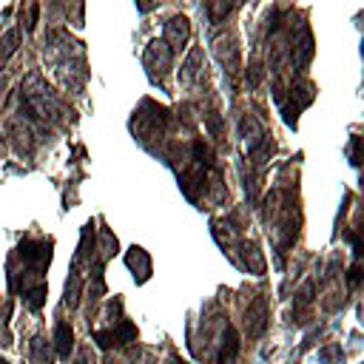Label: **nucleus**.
<instances>
[{
	"instance_id": "9",
	"label": "nucleus",
	"mask_w": 364,
	"mask_h": 364,
	"mask_svg": "<svg viewBox=\"0 0 364 364\" xmlns=\"http://www.w3.org/2000/svg\"><path fill=\"white\" fill-rule=\"evenodd\" d=\"M0 344H3V347H9V344H11V333L6 330V324H3V321H0Z\"/></svg>"
},
{
	"instance_id": "1",
	"label": "nucleus",
	"mask_w": 364,
	"mask_h": 364,
	"mask_svg": "<svg viewBox=\"0 0 364 364\" xmlns=\"http://www.w3.org/2000/svg\"><path fill=\"white\" fill-rule=\"evenodd\" d=\"M245 327H247V336H262L264 327H267V299L264 296H256L245 313Z\"/></svg>"
},
{
	"instance_id": "11",
	"label": "nucleus",
	"mask_w": 364,
	"mask_h": 364,
	"mask_svg": "<svg viewBox=\"0 0 364 364\" xmlns=\"http://www.w3.org/2000/svg\"><path fill=\"white\" fill-rule=\"evenodd\" d=\"M105 364H122V361H117V358H105Z\"/></svg>"
},
{
	"instance_id": "10",
	"label": "nucleus",
	"mask_w": 364,
	"mask_h": 364,
	"mask_svg": "<svg viewBox=\"0 0 364 364\" xmlns=\"http://www.w3.org/2000/svg\"><path fill=\"white\" fill-rule=\"evenodd\" d=\"M154 3H156V0H136L139 11H151V9H154Z\"/></svg>"
},
{
	"instance_id": "3",
	"label": "nucleus",
	"mask_w": 364,
	"mask_h": 364,
	"mask_svg": "<svg viewBox=\"0 0 364 364\" xmlns=\"http://www.w3.org/2000/svg\"><path fill=\"white\" fill-rule=\"evenodd\" d=\"M171 54H173V51H171L162 40H154V43L148 46V51H145V65H148L151 71L159 68V74H165L168 65H171Z\"/></svg>"
},
{
	"instance_id": "2",
	"label": "nucleus",
	"mask_w": 364,
	"mask_h": 364,
	"mask_svg": "<svg viewBox=\"0 0 364 364\" xmlns=\"http://www.w3.org/2000/svg\"><path fill=\"white\" fill-rule=\"evenodd\" d=\"M188 34H191V26H188V17H182V14H176V17H171L168 20V26H165V46L173 51V48H179L185 40H188Z\"/></svg>"
},
{
	"instance_id": "12",
	"label": "nucleus",
	"mask_w": 364,
	"mask_h": 364,
	"mask_svg": "<svg viewBox=\"0 0 364 364\" xmlns=\"http://www.w3.org/2000/svg\"><path fill=\"white\" fill-rule=\"evenodd\" d=\"M0 364H9V361H6V358H0Z\"/></svg>"
},
{
	"instance_id": "7",
	"label": "nucleus",
	"mask_w": 364,
	"mask_h": 364,
	"mask_svg": "<svg viewBox=\"0 0 364 364\" xmlns=\"http://www.w3.org/2000/svg\"><path fill=\"white\" fill-rule=\"evenodd\" d=\"M17 40H20V31H17V28H11V31L0 40V60H9V57L17 51Z\"/></svg>"
},
{
	"instance_id": "6",
	"label": "nucleus",
	"mask_w": 364,
	"mask_h": 364,
	"mask_svg": "<svg viewBox=\"0 0 364 364\" xmlns=\"http://www.w3.org/2000/svg\"><path fill=\"white\" fill-rule=\"evenodd\" d=\"M28 358H31V364H51L54 355H51L48 341H43V338L37 336V338L31 341V347H28Z\"/></svg>"
},
{
	"instance_id": "8",
	"label": "nucleus",
	"mask_w": 364,
	"mask_h": 364,
	"mask_svg": "<svg viewBox=\"0 0 364 364\" xmlns=\"http://www.w3.org/2000/svg\"><path fill=\"white\" fill-rule=\"evenodd\" d=\"M74 364H94V350H91V344H82V347L77 350Z\"/></svg>"
},
{
	"instance_id": "4",
	"label": "nucleus",
	"mask_w": 364,
	"mask_h": 364,
	"mask_svg": "<svg viewBox=\"0 0 364 364\" xmlns=\"http://www.w3.org/2000/svg\"><path fill=\"white\" fill-rule=\"evenodd\" d=\"M54 347H57V355L68 358L71 350H74V330L68 321H57V330H54Z\"/></svg>"
},
{
	"instance_id": "13",
	"label": "nucleus",
	"mask_w": 364,
	"mask_h": 364,
	"mask_svg": "<svg viewBox=\"0 0 364 364\" xmlns=\"http://www.w3.org/2000/svg\"><path fill=\"white\" fill-rule=\"evenodd\" d=\"M0 88H3V82H0ZM0 94H3V91H0Z\"/></svg>"
},
{
	"instance_id": "5",
	"label": "nucleus",
	"mask_w": 364,
	"mask_h": 364,
	"mask_svg": "<svg viewBox=\"0 0 364 364\" xmlns=\"http://www.w3.org/2000/svg\"><path fill=\"white\" fill-rule=\"evenodd\" d=\"M239 247H242V256H245L247 270H253V273H264V259H262L259 247H256L253 242H242Z\"/></svg>"
}]
</instances>
